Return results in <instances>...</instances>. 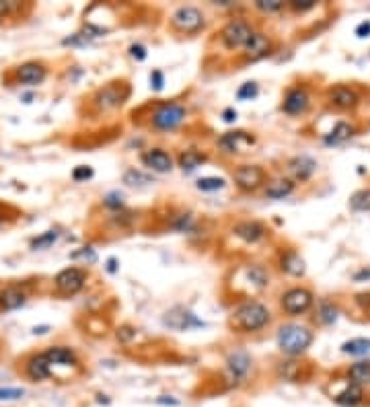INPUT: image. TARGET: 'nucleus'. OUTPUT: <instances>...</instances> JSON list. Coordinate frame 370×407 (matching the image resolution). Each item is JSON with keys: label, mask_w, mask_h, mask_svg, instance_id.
Returning <instances> with one entry per match:
<instances>
[{"label": "nucleus", "mask_w": 370, "mask_h": 407, "mask_svg": "<svg viewBox=\"0 0 370 407\" xmlns=\"http://www.w3.org/2000/svg\"><path fill=\"white\" fill-rule=\"evenodd\" d=\"M2 225H4V214L0 212V229H2Z\"/></svg>", "instance_id": "obj_56"}, {"label": "nucleus", "mask_w": 370, "mask_h": 407, "mask_svg": "<svg viewBox=\"0 0 370 407\" xmlns=\"http://www.w3.org/2000/svg\"><path fill=\"white\" fill-rule=\"evenodd\" d=\"M196 187L200 191H206V194H212V191H220L227 187V181L223 177H202L196 181Z\"/></svg>", "instance_id": "obj_36"}, {"label": "nucleus", "mask_w": 370, "mask_h": 407, "mask_svg": "<svg viewBox=\"0 0 370 407\" xmlns=\"http://www.w3.org/2000/svg\"><path fill=\"white\" fill-rule=\"evenodd\" d=\"M70 260H83L85 264H95L97 262V253H95V249L93 247H81L79 251H72L70 253Z\"/></svg>", "instance_id": "obj_41"}, {"label": "nucleus", "mask_w": 370, "mask_h": 407, "mask_svg": "<svg viewBox=\"0 0 370 407\" xmlns=\"http://www.w3.org/2000/svg\"><path fill=\"white\" fill-rule=\"evenodd\" d=\"M156 404H158V406H171V407L179 406V401H177V399H171V397H169V399H167V397H158V399H156Z\"/></svg>", "instance_id": "obj_54"}, {"label": "nucleus", "mask_w": 370, "mask_h": 407, "mask_svg": "<svg viewBox=\"0 0 370 407\" xmlns=\"http://www.w3.org/2000/svg\"><path fill=\"white\" fill-rule=\"evenodd\" d=\"M311 107V93L305 85H294L286 89L282 97V112L290 118L305 116Z\"/></svg>", "instance_id": "obj_14"}, {"label": "nucleus", "mask_w": 370, "mask_h": 407, "mask_svg": "<svg viewBox=\"0 0 370 407\" xmlns=\"http://www.w3.org/2000/svg\"><path fill=\"white\" fill-rule=\"evenodd\" d=\"M342 354L354 356V358H370V337H354L342 344Z\"/></svg>", "instance_id": "obj_32"}, {"label": "nucleus", "mask_w": 370, "mask_h": 407, "mask_svg": "<svg viewBox=\"0 0 370 407\" xmlns=\"http://www.w3.org/2000/svg\"><path fill=\"white\" fill-rule=\"evenodd\" d=\"M171 227H173L175 231H179V233H187V231L194 229V218H192V214H179V216L173 220Z\"/></svg>", "instance_id": "obj_43"}, {"label": "nucleus", "mask_w": 370, "mask_h": 407, "mask_svg": "<svg viewBox=\"0 0 370 407\" xmlns=\"http://www.w3.org/2000/svg\"><path fill=\"white\" fill-rule=\"evenodd\" d=\"M278 268L290 278H302L307 273V262L296 249H284L278 258Z\"/></svg>", "instance_id": "obj_23"}, {"label": "nucleus", "mask_w": 370, "mask_h": 407, "mask_svg": "<svg viewBox=\"0 0 370 407\" xmlns=\"http://www.w3.org/2000/svg\"><path fill=\"white\" fill-rule=\"evenodd\" d=\"M208 160V154L198 150V148H185L179 152L177 156V167L183 171V173H194L198 167H202L204 163Z\"/></svg>", "instance_id": "obj_28"}, {"label": "nucleus", "mask_w": 370, "mask_h": 407, "mask_svg": "<svg viewBox=\"0 0 370 407\" xmlns=\"http://www.w3.org/2000/svg\"><path fill=\"white\" fill-rule=\"evenodd\" d=\"M43 354H45V358L50 362L52 377L62 379V375H60L62 371L70 373V377H72V371H76V373L83 371L81 358H79V354L70 346H50Z\"/></svg>", "instance_id": "obj_9"}, {"label": "nucleus", "mask_w": 370, "mask_h": 407, "mask_svg": "<svg viewBox=\"0 0 370 407\" xmlns=\"http://www.w3.org/2000/svg\"><path fill=\"white\" fill-rule=\"evenodd\" d=\"M257 146V136L247 130H229L225 134L216 138V148L218 152L227 154V156H239L247 154Z\"/></svg>", "instance_id": "obj_10"}, {"label": "nucleus", "mask_w": 370, "mask_h": 407, "mask_svg": "<svg viewBox=\"0 0 370 407\" xmlns=\"http://www.w3.org/2000/svg\"><path fill=\"white\" fill-rule=\"evenodd\" d=\"M130 85L127 81H112L103 87H99L93 97H91V109L93 114L97 116H105V114H112L116 109H120L125 105V101L130 99Z\"/></svg>", "instance_id": "obj_3"}, {"label": "nucleus", "mask_w": 370, "mask_h": 407, "mask_svg": "<svg viewBox=\"0 0 370 407\" xmlns=\"http://www.w3.org/2000/svg\"><path fill=\"white\" fill-rule=\"evenodd\" d=\"M354 300H356V304H360L364 311L370 309V294H356V298H354Z\"/></svg>", "instance_id": "obj_52"}, {"label": "nucleus", "mask_w": 370, "mask_h": 407, "mask_svg": "<svg viewBox=\"0 0 370 407\" xmlns=\"http://www.w3.org/2000/svg\"><path fill=\"white\" fill-rule=\"evenodd\" d=\"M122 179L127 187H146V185L154 183V177L150 173L140 171V169H127L122 175Z\"/></svg>", "instance_id": "obj_34"}, {"label": "nucleus", "mask_w": 370, "mask_h": 407, "mask_svg": "<svg viewBox=\"0 0 370 407\" xmlns=\"http://www.w3.org/2000/svg\"><path fill=\"white\" fill-rule=\"evenodd\" d=\"M317 169H319V165H317V160L313 156L296 154V156H292L286 163V171H288L286 177H290L294 183H307L317 173Z\"/></svg>", "instance_id": "obj_17"}, {"label": "nucleus", "mask_w": 370, "mask_h": 407, "mask_svg": "<svg viewBox=\"0 0 370 407\" xmlns=\"http://www.w3.org/2000/svg\"><path fill=\"white\" fill-rule=\"evenodd\" d=\"M33 4L29 2H17V0H0V23L17 21L21 17H27L31 12Z\"/></svg>", "instance_id": "obj_29"}, {"label": "nucleus", "mask_w": 370, "mask_h": 407, "mask_svg": "<svg viewBox=\"0 0 370 407\" xmlns=\"http://www.w3.org/2000/svg\"><path fill=\"white\" fill-rule=\"evenodd\" d=\"M276 342L282 354H286L288 358H300L313 346L315 331L300 323H286L278 329Z\"/></svg>", "instance_id": "obj_2"}, {"label": "nucleus", "mask_w": 370, "mask_h": 407, "mask_svg": "<svg viewBox=\"0 0 370 407\" xmlns=\"http://www.w3.org/2000/svg\"><path fill=\"white\" fill-rule=\"evenodd\" d=\"M105 270L110 271V273H118V271H120V262H118L116 258H110V260H107Z\"/></svg>", "instance_id": "obj_53"}, {"label": "nucleus", "mask_w": 370, "mask_h": 407, "mask_svg": "<svg viewBox=\"0 0 370 407\" xmlns=\"http://www.w3.org/2000/svg\"><path fill=\"white\" fill-rule=\"evenodd\" d=\"M340 315H342V311H340V306L333 300H321L319 306H317L315 319L321 325H333L340 319Z\"/></svg>", "instance_id": "obj_33"}, {"label": "nucleus", "mask_w": 370, "mask_h": 407, "mask_svg": "<svg viewBox=\"0 0 370 407\" xmlns=\"http://www.w3.org/2000/svg\"><path fill=\"white\" fill-rule=\"evenodd\" d=\"M271 323V311L255 298L237 304L229 317V327L235 333H257Z\"/></svg>", "instance_id": "obj_1"}, {"label": "nucleus", "mask_w": 370, "mask_h": 407, "mask_svg": "<svg viewBox=\"0 0 370 407\" xmlns=\"http://www.w3.org/2000/svg\"><path fill=\"white\" fill-rule=\"evenodd\" d=\"M212 4H216V6H233L235 2H231V0H214Z\"/></svg>", "instance_id": "obj_55"}, {"label": "nucleus", "mask_w": 370, "mask_h": 407, "mask_svg": "<svg viewBox=\"0 0 370 407\" xmlns=\"http://www.w3.org/2000/svg\"><path fill=\"white\" fill-rule=\"evenodd\" d=\"M315 304V294L305 288V286H294L288 288L282 296H280V309L288 315V317H298L311 311V306Z\"/></svg>", "instance_id": "obj_11"}, {"label": "nucleus", "mask_w": 370, "mask_h": 407, "mask_svg": "<svg viewBox=\"0 0 370 407\" xmlns=\"http://www.w3.org/2000/svg\"><path fill=\"white\" fill-rule=\"evenodd\" d=\"M23 375L33 381V383H41V381H48L52 379V368H50V362L45 358L43 352H33L29 354L25 360H23Z\"/></svg>", "instance_id": "obj_20"}, {"label": "nucleus", "mask_w": 370, "mask_h": 407, "mask_svg": "<svg viewBox=\"0 0 370 407\" xmlns=\"http://www.w3.org/2000/svg\"><path fill=\"white\" fill-rule=\"evenodd\" d=\"M325 99H327V105L336 112H354L360 105V93L348 85L329 87L325 93Z\"/></svg>", "instance_id": "obj_13"}, {"label": "nucleus", "mask_w": 370, "mask_h": 407, "mask_svg": "<svg viewBox=\"0 0 370 407\" xmlns=\"http://www.w3.org/2000/svg\"><path fill=\"white\" fill-rule=\"evenodd\" d=\"M331 399L342 407H358L364 401V389L358 385H352L350 381H346L344 389L336 391L331 395Z\"/></svg>", "instance_id": "obj_26"}, {"label": "nucleus", "mask_w": 370, "mask_h": 407, "mask_svg": "<svg viewBox=\"0 0 370 407\" xmlns=\"http://www.w3.org/2000/svg\"><path fill=\"white\" fill-rule=\"evenodd\" d=\"M302 368H305V364H302V362H298L296 358H290V360H282V362H278L276 373H278V377H280L282 381H288V383H300V381L305 379Z\"/></svg>", "instance_id": "obj_30"}, {"label": "nucleus", "mask_w": 370, "mask_h": 407, "mask_svg": "<svg viewBox=\"0 0 370 407\" xmlns=\"http://www.w3.org/2000/svg\"><path fill=\"white\" fill-rule=\"evenodd\" d=\"M231 233L245 245H257L267 237V229L259 220H239L233 225Z\"/></svg>", "instance_id": "obj_22"}, {"label": "nucleus", "mask_w": 370, "mask_h": 407, "mask_svg": "<svg viewBox=\"0 0 370 407\" xmlns=\"http://www.w3.org/2000/svg\"><path fill=\"white\" fill-rule=\"evenodd\" d=\"M103 206L114 210V212H122L125 210V202H123V196L120 191H110L105 198H103Z\"/></svg>", "instance_id": "obj_40"}, {"label": "nucleus", "mask_w": 370, "mask_h": 407, "mask_svg": "<svg viewBox=\"0 0 370 407\" xmlns=\"http://www.w3.org/2000/svg\"><path fill=\"white\" fill-rule=\"evenodd\" d=\"M255 31L257 29L253 27L251 21H247L245 17H235V19H229L223 25L218 35H220V43L229 52H243Z\"/></svg>", "instance_id": "obj_7"}, {"label": "nucleus", "mask_w": 370, "mask_h": 407, "mask_svg": "<svg viewBox=\"0 0 370 407\" xmlns=\"http://www.w3.org/2000/svg\"><path fill=\"white\" fill-rule=\"evenodd\" d=\"M163 323L169 329H175V331H189V329H196V327H204L206 325L192 311H187L183 306H175V309L167 311L165 317H163Z\"/></svg>", "instance_id": "obj_19"}, {"label": "nucleus", "mask_w": 370, "mask_h": 407, "mask_svg": "<svg viewBox=\"0 0 370 407\" xmlns=\"http://www.w3.org/2000/svg\"><path fill=\"white\" fill-rule=\"evenodd\" d=\"M350 208L354 212H370V187L358 189L350 198Z\"/></svg>", "instance_id": "obj_35"}, {"label": "nucleus", "mask_w": 370, "mask_h": 407, "mask_svg": "<svg viewBox=\"0 0 370 407\" xmlns=\"http://www.w3.org/2000/svg\"><path fill=\"white\" fill-rule=\"evenodd\" d=\"M346 381H350L352 385L358 387H369L370 385V360H358L354 364L348 366L346 371Z\"/></svg>", "instance_id": "obj_31"}, {"label": "nucleus", "mask_w": 370, "mask_h": 407, "mask_svg": "<svg viewBox=\"0 0 370 407\" xmlns=\"http://www.w3.org/2000/svg\"><path fill=\"white\" fill-rule=\"evenodd\" d=\"M25 395L23 389L17 387H0V401H19Z\"/></svg>", "instance_id": "obj_45"}, {"label": "nucleus", "mask_w": 370, "mask_h": 407, "mask_svg": "<svg viewBox=\"0 0 370 407\" xmlns=\"http://www.w3.org/2000/svg\"><path fill=\"white\" fill-rule=\"evenodd\" d=\"M225 364H227V373H229L231 381H235V383H245L247 377L253 371V358L245 350H233L227 356Z\"/></svg>", "instance_id": "obj_18"}, {"label": "nucleus", "mask_w": 370, "mask_h": 407, "mask_svg": "<svg viewBox=\"0 0 370 407\" xmlns=\"http://www.w3.org/2000/svg\"><path fill=\"white\" fill-rule=\"evenodd\" d=\"M354 282H370V266H364L362 270L354 273Z\"/></svg>", "instance_id": "obj_49"}, {"label": "nucleus", "mask_w": 370, "mask_h": 407, "mask_svg": "<svg viewBox=\"0 0 370 407\" xmlns=\"http://www.w3.org/2000/svg\"><path fill=\"white\" fill-rule=\"evenodd\" d=\"M356 35H358V37H369L370 35V21H362V23L356 27Z\"/></svg>", "instance_id": "obj_51"}, {"label": "nucleus", "mask_w": 370, "mask_h": 407, "mask_svg": "<svg viewBox=\"0 0 370 407\" xmlns=\"http://www.w3.org/2000/svg\"><path fill=\"white\" fill-rule=\"evenodd\" d=\"M169 27L173 33L194 37L206 29V14L202 12V8H198L194 4H181L171 12Z\"/></svg>", "instance_id": "obj_6"}, {"label": "nucleus", "mask_w": 370, "mask_h": 407, "mask_svg": "<svg viewBox=\"0 0 370 407\" xmlns=\"http://www.w3.org/2000/svg\"><path fill=\"white\" fill-rule=\"evenodd\" d=\"M317 6L315 0H292V2H286V8H290L292 12H309Z\"/></svg>", "instance_id": "obj_42"}, {"label": "nucleus", "mask_w": 370, "mask_h": 407, "mask_svg": "<svg viewBox=\"0 0 370 407\" xmlns=\"http://www.w3.org/2000/svg\"><path fill=\"white\" fill-rule=\"evenodd\" d=\"M58 237H60L58 231H45L39 237L31 239V249H48V247H52L58 241Z\"/></svg>", "instance_id": "obj_37"}, {"label": "nucleus", "mask_w": 370, "mask_h": 407, "mask_svg": "<svg viewBox=\"0 0 370 407\" xmlns=\"http://www.w3.org/2000/svg\"><path fill=\"white\" fill-rule=\"evenodd\" d=\"M93 175H95V171H93V167H89V165H79V167H74V171H72V179H74L76 183H83V181L91 179Z\"/></svg>", "instance_id": "obj_44"}, {"label": "nucleus", "mask_w": 370, "mask_h": 407, "mask_svg": "<svg viewBox=\"0 0 370 407\" xmlns=\"http://www.w3.org/2000/svg\"><path fill=\"white\" fill-rule=\"evenodd\" d=\"M185 120V105H181L179 101H158L148 116V126L156 132H175L183 126Z\"/></svg>", "instance_id": "obj_4"}, {"label": "nucleus", "mask_w": 370, "mask_h": 407, "mask_svg": "<svg viewBox=\"0 0 370 407\" xmlns=\"http://www.w3.org/2000/svg\"><path fill=\"white\" fill-rule=\"evenodd\" d=\"M296 189V183L290 179V177H274V179H267V183L263 185V196L269 198V200H284L288 196H292Z\"/></svg>", "instance_id": "obj_25"}, {"label": "nucleus", "mask_w": 370, "mask_h": 407, "mask_svg": "<svg viewBox=\"0 0 370 407\" xmlns=\"http://www.w3.org/2000/svg\"><path fill=\"white\" fill-rule=\"evenodd\" d=\"M29 300V286L23 282H12L0 288V313H10L25 306Z\"/></svg>", "instance_id": "obj_15"}, {"label": "nucleus", "mask_w": 370, "mask_h": 407, "mask_svg": "<svg viewBox=\"0 0 370 407\" xmlns=\"http://www.w3.org/2000/svg\"><path fill=\"white\" fill-rule=\"evenodd\" d=\"M259 95V85L255 81H247L237 89V99L239 101H251Z\"/></svg>", "instance_id": "obj_39"}, {"label": "nucleus", "mask_w": 370, "mask_h": 407, "mask_svg": "<svg viewBox=\"0 0 370 407\" xmlns=\"http://www.w3.org/2000/svg\"><path fill=\"white\" fill-rule=\"evenodd\" d=\"M223 120H225L227 124H233V122H237V109H233V107H227V109L223 112Z\"/></svg>", "instance_id": "obj_50"}, {"label": "nucleus", "mask_w": 370, "mask_h": 407, "mask_svg": "<svg viewBox=\"0 0 370 407\" xmlns=\"http://www.w3.org/2000/svg\"><path fill=\"white\" fill-rule=\"evenodd\" d=\"M358 132V128L352 124V122H346V120H340L327 134H323V142L327 146H340L344 142H348L350 138H354Z\"/></svg>", "instance_id": "obj_27"}, {"label": "nucleus", "mask_w": 370, "mask_h": 407, "mask_svg": "<svg viewBox=\"0 0 370 407\" xmlns=\"http://www.w3.org/2000/svg\"><path fill=\"white\" fill-rule=\"evenodd\" d=\"M140 160L146 169H150L152 173H171L175 167V160L171 156V152H167L161 146L148 148L140 154Z\"/></svg>", "instance_id": "obj_21"}, {"label": "nucleus", "mask_w": 370, "mask_h": 407, "mask_svg": "<svg viewBox=\"0 0 370 407\" xmlns=\"http://www.w3.org/2000/svg\"><path fill=\"white\" fill-rule=\"evenodd\" d=\"M274 50H276L274 39L267 33H263V31H255L241 54H243V60L245 62H259V60L271 56Z\"/></svg>", "instance_id": "obj_16"}, {"label": "nucleus", "mask_w": 370, "mask_h": 407, "mask_svg": "<svg viewBox=\"0 0 370 407\" xmlns=\"http://www.w3.org/2000/svg\"><path fill=\"white\" fill-rule=\"evenodd\" d=\"M239 273L243 275L247 288L251 292H261L269 286V271L265 270L261 264H249Z\"/></svg>", "instance_id": "obj_24"}, {"label": "nucleus", "mask_w": 370, "mask_h": 407, "mask_svg": "<svg viewBox=\"0 0 370 407\" xmlns=\"http://www.w3.org/2000/svg\"><path fill=\"white\" fill-rule=\"evenodd\" d=\"M89 282V271L79 266H68L54 275V292L58 296L70 298L76 296Z\"/></svg>", "instance_id": "obj_8"}, {"label": "nucleus", "mask_w": 370, "mask_h": 407, "mask_svg": "<svg viewBox=\"0 0 370 407\" xmlns=\"http://www.w3.org/2000/svg\"><path fill=\"white\" fill-rule=\"evenodd\" d=\"M50 74V68L45 62L41 60H27V62H21L17 66H12L6 74H2V83H6V87H14V85H21V87H39L45 83Z\"/></svg>", "instance_id": "obj_5"}, {"label": "nucleus", "mask_w": 370, "mask_h": 407, "mask_svg": "<svg viewBox=\"0 0 370 407\" xmlns=\"http://www.w3.org/2000/svg\"><path fill=\"white\" fill-rule=\"evenodd\" d=\"M136 329L134 327H130V325H122V327H118V333H116V337H118V342H122V344H130L134 337H136Z\"/></svg>", "instance_id": "obj_48"}, {"label": "nucleus", "mask_w": 370, "mask_h": 407, "mask_svg": "<svg viewBox=\"0 0 370 407\" xmlns=\"http://www.w3.org/2000/svg\"><path fill=\"white\" fill-rule=\"evenodd\" d=\"M233 181L237 189L245 194H253L267 183V173L261 165H239L233 171Z\"/></svg>", "instance_id": "obj_12"}, {"label": "nucleus", "mask_w": 370, "mask_h": 407, "mask_svg": "<svg viewBox=\"0 0 370 407\" xmlns=\"http://www.w3.org/2000/svg\"><path fill=\"white\" fill-rule=\"evenodd\" d=\"M127 54H130V58H134L136 62H142V60H146L148 50H146V45H142V43H132V45L127 48Z\"/></svg>", "instance_id": "obj_46"}, {"label": "nucleus", "mask_w": 370, "mask_h": 407, "mask_svg": "<svg viewBox=\"0 0 370 407\" xmlns=\"http://www.w3.org/2000/svg\"><path fill=\"white\" fill-rule=\"evenodd\" d=\"M255 8L259 12H265V14H276V12L286 8V2H282V0H257Z\"/></svg>", "instance_id": "obj_38"}, {"label": "nucleus", "mask_w": 370, "mask_h": 407, "mask_svg": "<svg viewBox=\"0 0 370 407\" xmlns=\"http://www.w3.org/2000/svg\"><path fill=\"white\" fill-rule=\"evenodd\" d=\"M163 87H165V72L158 70V68H154L150 72V89L158 93V91H163Z\"/></svg>", "instance_id": "obj_47"}]
</instances>
